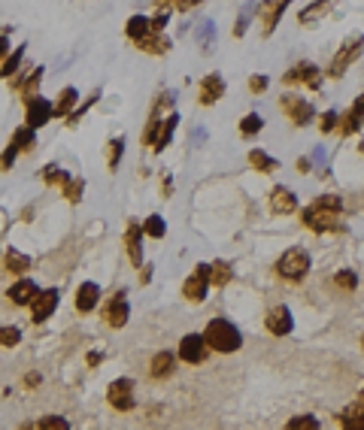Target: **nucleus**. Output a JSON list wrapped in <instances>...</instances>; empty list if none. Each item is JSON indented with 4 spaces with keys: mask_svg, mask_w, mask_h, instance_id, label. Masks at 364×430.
<instances>
[{
    "mask_svg": "<svg viewBox=\"0 0 364 430\" xmlns=\"http://www.w3.org/2000/svg\"><path fill=\"white\" fill-rule=\"evenodd\" d=\"M37 427H43V430H64L67 427V418H61V416H46L37 421Z\"/></svg>",
    "mask_w": 364,
    "mask_h": 430,
    "instance_id": "8fccbe9b",
    "label": "nucleus"
},
{
    "mask_svg": "<svg viewBox=\"0 0 364 430\" xmlns=\"http://www.w3.org/2000/svg\"><path fill=\"white\" fill-rule=\"evenodd\" d=\"M131 318V306H128V291H116L110 297V303L103 306V321L110 327H125Z\"/></svg>",
    "mask_w": 364,
    "mask_h": 430,
    "instance_id": "9d476101",
    "label": "nucleus"
},
{
    "mask_svg": "<svg viewBox=\"0 0 364 430\" xmlns=\"http://www.w3.org/2000/svg\"><path fill=\"white\" fill-rule=\"evenodd\" d=\"M270 88V79L264 73H255V76H249V91L252 94H264V91Z\"/></svg>",
    "mask_w": 364,
    "mask_h": 430,
    "instance_id": "de8ad7c7",
    "label": "nucleus"
},
{
    "mask_svg": "<svg viewBox=\"0 0 364 430\" xmlns=\"http://www.w3.org/2000/svg\"><path fill=\"white\" fill-rule=\"evenodd\" d=\"M340 209H343V201H340L337 194H322L301 212V221H303V227H310L313 234L343 230V225H340Z\"/></svg>",
    "mask_w": 364,
    "mask_h": 430,
    "instance_id": "f257e3e1",
    "label": "nucleus"
},
{
    "mask_svg": "<svg viewBox=\"0 0 364 430\" xmlns=\"http://www.w3.org/2000/svg\"><path fill=\"white\" fill-rule=\"evenodd\" d=\"M97 300H101V288H97L94 282H82V285L76 288V312L88 316V312L97 306Z\"/></svg>",
    "mask_w": 364,
    "mask_h": 430,
    "instance_id": "aec40b11",
    "label": "nucleus"
},
{
    "mask_svg": "<svg viewBox=\"0 0 364 430\" xmlns=\"http://www.w3.org/2000/svg\"><path fill=\"white\" fill-rule=\"evenodd\" d=\"M55 119H67V115H70L76 106H79V91H76L73 85H64L58 91V97H55Z\"/></svg>",
    "mask_w": 364,
    "mask_h": 430,
    "instance_id": "4be33fe9",
    "label": "nucleus"
},
{
    "mask_svg": "<svg viewBox=\"0 0 364 430\" xmlns=\"http://www.w3.org/2000/svg\"><path fill=\"white\" fill-rule=\"evenodd\" d=\"M43 67H34L28 76H25V82H21V88H19V94H21V101H30V97H37L40 94V85H43Z\"/></svg>",
    "mask_w": 364,
    "mask_h": 430,
    "instance_id": "c756f323",
    "label": "nucleus"
},
{
    "mask_svg": "<svg viewBox=\"0 0 364 430\" xmlns=\"http://www.w3.org/2000/svg\"><path fill=\"white\" fill-rule=\"evenodd\" d=\"M334 10V0H313V3H307L303 10L298 12V25L301 28H313V25H318V21L325 19Z\"/></svg>",
    "mask_w": 364,
    "mask_h": 430,
    "instance_id": "dca6fc26",
    "label": "nucleus"
},
{
    "mask_svg": "<svg viewBox=\"0 0 364 430\" xmlns=\"http://www.w3.org/2000/svg\"><path fill=\"white\" fill-rule=\"evenodd\" d=\"M225 76L222 73H210L201 79V85H197V101L201 106H216L219 101L225 97Z\"/></svg>",
    "mask_w": 364,
    "mask_h": 430,
    "instance_id": "f8f14e48",
    "label": "nucleus"
},
{
    "mask_svg": "<svg viewBox=\"0 0 364 430\" xmlns=\"http://www.w3.org/2000/svg\"><path fill=\"white\" fill-rule=\"evenodd\" d=\"M149 279H152V267H143V273H140V282H143V285H146Z\"/></svg>",
    "mask_w": 364,
    "mask_h": 430,
    "instance_id": "6e6d98bb",
    "label": "nucleus"
},
{
    "mask_svg": "<svg viewBox=\"0 0 364 430\" xmlns=\"http://www.w3.org/2000/svg\"><path fill=\"white\" fill-rule=\"evenodd\" d=\"M285 427H288V430H303V427H307V430H318L322 424H318V418H313V416H298V418L288 421Z\"/></svg>",
    "mask_w": 364,
    "mask_h": 430,
    "instance_id": "37998d69",
    "label": "nucleus"
},
{
    "mask_svg": "<svg viewBox=\"0 0 364 430\" xmlns=\"http://www.w3.org/2000/svg\"><path fill=\"white\" fill-rule=\"evenodd\" d=\"M25 382H28L30 388H34V385H40V376H37V373H28V379H25Z\"/></svg>",
    "mask_w": 364,
    "mask_h": 430,
    "instance_id": "4d7b16f0",
    "label": "nucleus"
},
{
    "mask_svg": "<svg viewBox=\"0 0 364 430\" xmlns=\"http://www.w3.org/2000/svg\"><path fill=\"white\" fill-rule=\"evenodd\" d=\"M334 285L343 288V291H355L358 288V276H355L352 270H340L337 276H334Z\"/></svg>",
    "mask_w": 364,
    "mask_h": 430,
    "instance_id": "79ce46f5",
    "label": "nucleus"
},
{
    "mask_svg": "<svg viewBox=\"0 0 364 430\" xmlns=\"http://www.w3.org/2000/svg\"><path fill=\"white\" fill-rule=\"evenodd\" d=\"M58 309V291L55 288H46L37 291V297L30 300V316H34V325H43L46 318H52V312Z\"/></svg>",
    "mask_w": 364,
    "mask_h": 430,
    "instance_id": "4468645a",
    "label": "nucleus"
},
{
    "mask_svg": "<svg viewBox=\"0 0 364 430\" xmlns=\"http://www.w3.org/2000/svg\"><path fill=\"white\" fill-rule=\"evenodd\" d=\"M261 127H264V119H261L258 112H249V115H243V119H240V134H243V136L261 134Z\"/></svg>",
    "mask_w": 364,
    "mask_h": 430,
    "instance_id": "4c0bfd02",
    "label": "nucleus"
},
{
    "mask_svg": "<svg viewBox=\"0 0 364 430\" xmlns=\"http://www.w3.org/2000/svg\"><path fill=\"white\" fill-rule=\"evenodd\" d=\"M143 227L136 225V221H131L125 230V249H128V258H131L134 267H143Z\"/></svg>",
    "mask_w": 364,
    "mask_h": 430,
    "instance_id": "6ab92c4d",
    "label": "nucleus"
},
{
    "mask_svg": "<svg viewBox=\"0 0 364 430\" xmlns=\"http://www.w3.org/2000/svg\"><path fill=\"white\" fill-rule=\"evenodd\" d=\"M194 37H197V45H201L203 55H210V52L216 49V21H212V19H203L201 25H197Z\"/></svg>",
    "mask_w": 364,
    "mask_h": 430,
    "instance_id": "bb28decb",
    "label": "nucleus"
},
{
    "mask_svg": "<svg viewBox=\"0 0 364 430\" xmlns=\"http://www.w3.org/2000/svg\"><path fill=\"white\" fill-rule=\"evenodd\" d=\"M67 179H70V176H67V170H61L58 164H49V167H46V182H49V185H64Z\"/></svg>",
    "mask_w": 364,
    "mask_h": 430,
    "instance_id": "a18cd8bd",
    "label": "nucleus"
},
{
    "mask_svg": "<svg viewBox=\"0 0 364 430\" xmlns=\"http://www.w3.org/2000/svg\"><path fill=\"white\" fill-rule=\"evenodd\" d=\"M207 291H210V264H197L194 273L188 276L185 285H182V294L192 303H203L207 300Z\"/></svg>",
    "mask_w": 364,
    "mask_h": 430,
    "instance_id": "1a4fd4ad",
    "label": "nucleus"
},
{
    "mask_svg": "<svg viewBox=\"0 0 364 430\" xmlns=\"http://www.w3.org/2000/svg\"><path fill=\"white\" fill-rule=\"evenodd\" d=\"M12 145H15V149H19V152H28V149H34V145H37V130L34 127H19V130H15V134H12V140H10Z\"/></svg>",
    "mask_w": 364,
    "mask_h": 430,
    "instance_id": "72a5a7b5",
    "label": "nucleus"
},
{
    "mask_svg": "<svg viewBox=\"0 0 364 430\" xmlns=\"http://www.w3.org/2000/svg\"><path fill=\"white\" fill-rule=\"evenodd\" d=\"M15 161H19V149H15V145L10 143V145L3 149V155H0V170H12Z\"/></svg>",
    "mask_w": 364,
    "mask_h": 430,
    "instance_id": "09e8293b",
    "label": "nucleus"
},
{
    "mask_svg": "<svg viewBox=\"0 0 364 430\" xmlns=\"http://www.w3.org/2000/svg\"><path fill=\"white\" fill-rule=\"evenodd\" d=\"M364 125V119L361 115H355L352 110H346L343 115H340V121H337V130H340V136H352V134H358Z\"/></svg>",
    "mask_w": 364,
    "mask_h": 430,
    "instance_id": "473e14b6",
    "label": "nucleus"
},
{
    "mask_svg": "<svg viewBox=\"0 0 364 430\" xmlns=\"http://www.w3.org/2000/svg\"><path fill=\"white\" fill-rule=\"evenodd\" d=\"M19 342H21V330H19V327L0 325V345H6V349H15Z\"/></svg>",
    "mask_w": 364,
    "mask_h": 430,
    "instance_id": "a19ab883",
    "label": "nucleus"
},
{
    "mask_svg": "<svg viewBox=\"0 0 364 430\" xmlns=\"http://www.w3.org/2000/svg\"><path fill=\"white\" fill-rule=\"evenodd\" d=\"M203 340H207L210 349L222 351V355H231V351H237L243 345V334L228 318H212L207 330H203Z\"/></svg>",
    "mask_w": 364,
    "mask_h": 430,
    "instance_id": "7ed1b4c3",
    "label": "nucleus"
},
{
    "mask_svg": "<svg viewBox=\"0 0 364 430\" xmlns=\"http://www.w3.org/2000/svg\"><path fill=\"white\" fill-rule=\"evenodd\" d=\"M61 188H64V197H67V201H70V203H79V201H82V191H85V179H79V176H70V179H67Z\"/></svg>",
    "mask_w": 364,
    "mask_h": 430,
    "instance_id": "58836bf2",
    "label": "nucleus"
},
{
    "mask_svg": "<svg viewBox=\"0 0 364 430\" xmlns=\"http://www.w3.org/2000/svg\"><path fill=\"white\" fill-rule=\"evenodd\" d=\"M143 234L152 236V240H164L167 225H164V218H161V215H149V218L143 221Z\"/></svg>",
    "mask_w": 364,
    "mask_h": 430,
    "instance_id": "e433bc0d",
    "label": "nucleus"
},
{
    "mask_svg": "<svg viewBox=\"0 0 364 430\" xmlns=\"http://www.w3.org/2000/svg\"><path fill=\"white\" fill-rule=\"evenodd\" d=\"M10 52H12V45H10V28H3V30H0V61L10 55Z\"/></svg>",
    "mask_w": 364,
    "mask_h": 430,
    "instance_id": "3c124183",
    "label": "nucleus"
},
{
    "mask_svg": "<svg viewBox=\"0 0 364 430\" xmlns=\"http://www.w3.org/2000/svg\"><path fill=\"white\" fill-rule=\"evenodd\" d=\"M106 397H110V406L119 412H131L134 409V379H116L106 388Z\"/></svg>",
    "mask_w": 364,
    "mask_h": 430,
    "instance_id": "9b49d317",
    "label": "nucleus"
},
{
    "mask_svg": "<svg viewBox=\"0 0 364 430\" xmlns=\"http://www.w3.org/2000/svg\"><path fill=\"white\" fill-rule=\"evenodd\" d=\"M37 291H40V288H37L34 279H19L10 291H6V297H10L15 306H30V300L37 297Z\"/></svg>",
    "mask_w": 364,
    "mask_h": 430,
    "instance_id": "412c9836",
    "label": "nucleus"
},
{
    "mask_svg": "<svg viewBox=\"0 0 364 430\" xmlns=\"http://www.w3.org/2000/svg\"><path fill=\"white\" fill-rule=\"evenodd\" d=\"M358 400H361V403H364V391H361V397H358Z\"/></svg>",
    "mask_w": 364,
    "mask_h": 430,
    "instance_id": "13d9d810",
    "label": "nucleus"
},
{
    "mask_svg": "<svg viewBox=\"0 0 364 430\" xmlns=\"http://www.w3.org/2000/svg\"><path fill=\"white\" fill-rule=\"evenodd\" d=\"M179 0H155V10H176Z\"/></svg>",
    "mask_w": 364,
    "mask_h": 430,
    "instance_id": "864d4df0",
    "label": "nucleus"
},
{
    "mask_svg": "<svg viewBox=\"0 0 364 430\" xmlns=\"http://www.w3.org/2000/svg\"><path fill=\"white\" fill-rule=\"evenodd\" d=\"M170 37L167 34H155V30H152L149 37H143L140 43H136V49L140 52H146V55H167V52H170Z\"/></svg>",
    "mask_w": 364,
    "mask_h": 430,
    "instance_id": "5701e85b",
    "label": "nucleus"
},
{
    "mask_svg": "<svg viewBox=\"0 0 364 430\" xmlns=\"http://www.w3.org/2000/svg\"><path fill=\"white\" fill-rule=\"evenodd\" d=\"M340 424L352 427V430H364V403L355 400L352 406H346V409L340 412Z\"/></svg>",
    "mask_w": 364,
    "mask_h": 430,
    "instance_id": "c85d7f7f",
    "label": "nucleus"
},
{
    "mask_svg": "<svg viewBox=\"0 0 364 430\" xmlns=\"http://www.w3.org/2000/svg\"><path fill=\"white\" fill-rule=\"evenodd\" d=\"M288 3H292V0H261V3H258L255 19L261 21V37H273V30L283 21Z\"/></svg>",
    "mask_w": 364,
    "mask_h": 430,
    "instance_id": "0eeeda50",
    "label": "nucleus"
},
{
    "mask_svg": "<svg viewBox=\"0 0 364 430\" xmlns=\"http://www.w3.org/2000/svg\"><path fill=\"white\" fill-rule=\"evenodd\" d=\"M3 264H6V270L15 273V276H21V273L30 270V258L21 255V252H15V249L6 252V260H3Z\"/></svg>",
    "mask_w": 364,
    "mask_h": 430,
    "instance_id": "f704fd0d",
    "label": "nucleus"
},
{
    "mask_svg": "<svg viewBox=\"0 0 364 430\" xmlns=\"http://www.w3.org/2000/svg\"><path fill=\"white\" fill-rule=\"evenodd\" d=\"M361 55H364V34H349L346 40L340 43V49L334 52L325 76H328V79H343V76L349 73V67H352Z\"/></svg>",
    "mask_w": 364,
    "mask_h": 430,
    "instance_id": "f03ea898",
    "label": "nucleus"
},
{
    "mask_svg": "<svg viewBox=\"0 0 364 430\" xmlns=\"http://www.w3.org/2000/svg\"><path fill=\"white\" fill-rule=\"evenodd\" d=\"M337 121H340V112H334V110L322 112L318 115V130H322V134H331V130H337Z\"/></svg>",
    "mask_w": 364,
    "mask_h": 430,
    "instance_id": "c03bdc74",
    "label": "nucleus"
},
{
    "mask_svg": "<svg viewBox=\"0 0 364 430\" xmlns=\"http://www.w3.org/2000/svg\"><path fill=\"white\" fill-rule=\"evenodd\" d=\"M267 330L273 336H288L292 334V327H294V318H292V309H288V306H273V309L267 312Z\"/></svg>",
    "mask_w": 364,
    "mask_h": 430,
    "instance_id": "2eb2a0df",
    "label": "nucleus"
},
{
    "mask_svg": "<svg viewBox=\"0 0 364 430\" xmlns=\"http://www.w3.org/2000/svg\"><path fill=\"white\" fill-rule=\"evenodd\" d=\"M97 101H101V88H94V91H91V94H88V101H82V103L76 106V110H73L70 115H67V119H64V121H67V127H76V125H79V121L85 119V112H88V110H91V106H94Z\"/></svg>",
    "mask_w": 364,
    "mask_h": 430,
    "instance_id": "2f4dec72",
    "label": "nucleus"
},
{
    "mask_svg": "<svg viewBox=\"0 0 364 430\" xmlns=\"http://www.w3.org/2000/svg\"><path fill=\"white\" fill-rule=\"evenodd\" d=\"M361 342H364V340H361Z\"/></svg>",
    "mask_w": 364,
    "mask_h": 430,
    "instance_id": "bf43d9fd",
    "label": "nucleus"
},
{
    "mask_svg": "<svg viewBox=\"0 0 364 430\" xmlns=\"http://www.w3.org/2000/svg\"><path fill=\"white\" fill-rule=\"evenodd\" d=\"M255 12H258V3H243V10H240V15H237V21H234V40H243V37L249 34Z\"/></svg>",
    "mask_w": 364,
    "mask_h": 430,
    "instance_id": "cd10ccee",
    "label": "nucleus"
},
{
    "mask_svg": "<svg viewBox=\"0 0 364 430\" xmlns=\"http://www.w3.org/2000/svg\"><path fill=\"white\" fill-rule=\"evenodd\" d=\"M270 209L276 215H292L294 209H298V197H294V191L285 188V185H276L270 191Z\"/></svg>",
    "mask_w": 364,
    "mask_h": 430,
    "instance_id": "f3484780",
    "label": "nucleus"
},
{
    "mask_svg": "<svg viewBox=\"0 0 364 430\" xmlns=\"http://www.w3.org/2000/svg\"><path fill=\"white\" fill-rule=\"evenodd\" d=\"M152 34V25H149V15H131V19L125 21V37L131 40L134 45L143 40V37Z\"/></svg>",
    "mask_w": 364,
    "mask_h": 430,
    "instance_id": "b1692460",
    "label": "nucleus"
},
{
    "mask_svg": "<svg viewBox=\"0 0 364 430\" xmlns=\"http://www.w3.org/2000/svg\"><path fill=\"white\" fill-rule=\"evenodd\" d=\"M207 351H210V345H207V340H203V334H188V336H182V342H179V358L185 360V364H203V360H207Z\"/></svg>",
    "mask_w": 364,
    "mask_h": 430,
    "instance_id": "ddd939ff",
    "label": "nucleus"
},
{
    "mask_svg": "<svg viewBox=\"0 0 364 430\" xmlns=\"http://www.w3.org/2000/svg\"><path fill=\"white\" fill-rule=\"evenodd\" d=\"M228 282H231V267H228L225 260H216V264H210V285L225 288Z\"/></svg>",
    "mask_w": 364,
    "mask_h": 430,
    "instance_id": "c9c22d12",
    "label": "nucleus"
},
{
    "mask_svg": "<svg viewBox=\"0 0 364 430\" xmlns=\"http://www.w3.org/2000/svg\"><path fill=\"white\" fill-rule=\"evenodd\" d=\"M170 12H173V10H158V12L149 19V25H152V30H155V34H164L167 21H170Z\"/></svg>",
    "mask_w": 364,
    "mask_h": 430,
    "instance_id": "49530a36",
    "label": "nucleus"
},
{
    "mask_svg": "<svg viewBox=\"0 0 364 430\" xmlns=\"http://www.w3.org/2000/svg\"><path fill=\"white\" fill-rule=\"evenodd\" d=\"M310 167H313V161L310 158H298V170L301 173H310Z\"/></svg>",
    "mask_w": 364,
    "mask_h": 430,
    "instance_id": "5fc2aeb1",
    "label": "nucleus"
},
{
    "mask_svg": "<svg viewBox=\"0 0 364 430\" xmlns=\"http://www.w3.org/2000/svg\"><path fill=\"white\" fill-rule=\"evenodd\" d=\"M322 70L313 64V61H298L294 67H288V70L283 73V82L285 85H307V88H318L322 85Z\"/></svg>",
    "mask_w": 364,
    "mask_h": 430,
    "instance_id": "423d86ee",
    "label": "nucleus"
},
{
    "mask_svg": "<svg viewBox=\"0 0 364 430\" xmlns=\"http://www.w3.org/2000/svg\"><path fill=\"white\" fill-rule=\"evenodd\" d=\"M52 119H55V106H52V101H46L43 94H37V97H30V101H25V125L28 127L40 130V127L49 125Z\"/></svg>",
    "mask_w": 364,
    "mask_h": 430,
    "instance_id": "6e6552de",
    "label": "nucleus"
},
{
    "mask_svg": "<svg viewBox=\"0 0 364 430\" xmlns=\"http://www.w3.org/2000/svg\"><path fill=\"white\" fill-rule=\"evenodd\" d=\"M279 110H283V115L294 127H307L316 119V106L303 94H283L279 97Z\"/></svg>",
    "mask_w": 364,
    "mask_h": 430,
    "instance_id": "20e7f679",
    "label": "nucleus"
},
{
    "mask_svg": "<svg viewBox=\"0 0 364 430\" xmlns=\"http://www.w3.org/2000/svg\"><path fill=\"white\" fill-rule=\"evenodd\" d=\"M173 370H176V358H173L170 351H158L149 364L152 379H167V376H173Z\"/></svg>",
    "mask_w": 364,
    "mask_h": 430,
    "instance_id": "393cba45",
    "label": "nucleus"
},
{
    "mask_svg": "<svg viewBox=\"0 0 364 430\" xmlns=\"http://www.w3.org/2000/svg\"><path fill=\"white\" fill-rule=\"evenodd\" d=\"M249 164L255 167V173H276L279 170V161L270 158L264 149H252V152H249Z\"/></svg>",
    "mask_w": 364,
    "mask_h": 430,
    "instance_id": "7c9ffc66",
    "label": "nucleus"
},
{
    "mask_svg": "<svg viewBox=\"0 0 364 430\" xmlns=\"http://www.w3.org/2000/svg\"><path fill=\"white\" fill-rule=\"evenodd\" d=\"M25 52H28V43H21L19 49H12L10 55H6L3 61H0V79H6L10 82L15 73H19V67H21V61H25Z\"/></svg>",
    "mask_w": 364,
    "mask_h": 430,
    "instance_id": "a878e982",
    "label": "nucleus"
},
{
    "mask_svg": "<svg viewBox=\"0 0 364 430\" xmlns=\"http://www.w3.org/2000/svg\"><path fill=\"white\" fill-rule=\"evenodd\" d=\"M176 125H179V112H170L167 119L158 121V130H155V140H152V149L155 152H164L170 145L173 134H176Z\"/></svg>",
    "mask_w": 364,
    "mask_h": 430,
    "instance_id": "a211bd4d",
    "label": "nucleus"
},
{
    "mask_svg": "<svg viewBox=\"0 0 364 430\" xmlns=\"http://www.w3.org/2000/svg\"><path fill=\"white\" fill-rule=\"evenodd\" d=\"M203 0H179L176 3V12H192V10H197Z\"/></svg>",
    "mask_w": 364,
    "mask_h": 430,
    "instance_id": "603ef678",
    "label": "nucleus"
},
{
    "mask_svg": "<svg viewBox=\"0 0 364 430\" xmlns=\"http://www.w3.org/2000/svg\"><path fill=\"white\" fill-rule=\"evenodd\" d=\"M276 273L288 282H303L310 273V255L303 249H288L285 255L276 260Z\"/></svg>",
    "mask_w": 364,
    "mask_h": 430,
    "instance_id": "39448f33",
    "label": "nucleus"
},
{
    "mask_svg": "<svg viewBox=\"0 0 364 430\" xmlns=\"http://www.w3.org/2000/svg\"><path fill=\"white\" fill-rule=\"evenodd\" d=\"M121 152H125V136H116V140H110V145H106V164H110V170H116V167H119Z\"/></svg>",
    "mask_w": 364,
    "mask_h": 430,
    "instance_id": "ea45409f",
    "label": "nucleus"
}]
</instances>
